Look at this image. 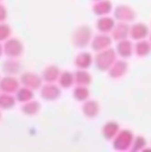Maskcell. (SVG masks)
<instances>
[{
  "instance_id": "obj_1",
  "label": "cell",
  "mask_w": 151,
  "mask_h": 152,
  "mask_svg": "<svg viewBox=\"0 0 151 152\" xmlns=\"http://www.w3.org/2000/svg\"><path fill=\"white\" fill-rule=\"evenodd\" d=\"M16 83V80L13 79L12 77H6L1 82V88L7 92H12L17 87Z\"/></svg>"
},
{
  "instance_id": "obj_2",
  "label": "cell",
  "mask_w": 151,
  "mask_h": 152,
  "mask_svg": "<svg viewBox=\"0 0 151 152\" xmlns=\"http://www.w3.org/2000/svg\"><path fill=\"white\" fill-rule=\"evenodd\" d=\"M14 105V100L12 96L3 95L0 96V107L3 108H10Z\"/></svg>"
},
{
  "instance_id": "obj_3",
  "label": "cell",
  "mask_w": 151,
  "mask_h": 152,
  "mask_svg": "<svg viewBox=\"0 0 151 152\" xmlns=\"http://www.w3.org/2000/svg\"><path fill=\"white\" fill-rule=\"evenodd\" d=\"M10 34V29L7 26L2 25L0 26V40H4Z\"/></svg>"
},
{
  "instance_id": "obj_4",
  "label": "cell",
  "mask_w": 151,
  "mask_h": 152,
  "mask_svg": "<svg viewBox=\"0 0 151 152\" xmlns=\"http://www.w3.org/2000/svg\"><path fill=\"white\" fill-rule=\"evenodd\" d=\"M6 18V9L0 5V21H2Z\"/></svg>"
},
{
  "instance_id": "obj_5",
  "label": "cell",
  "mask_w": 151,
  "mask_h": 152,
  "mask_svg": "<svg viewBox=\"0 0 151 152\" xmlns=\"http://www.w3.org/2000/svg\"><path fill=\"white\" fill-rule=\"evenodd\" d=\"M1 53H2V48H1V46H0V56H1Z\"/></svg>"
}]
</instances>
